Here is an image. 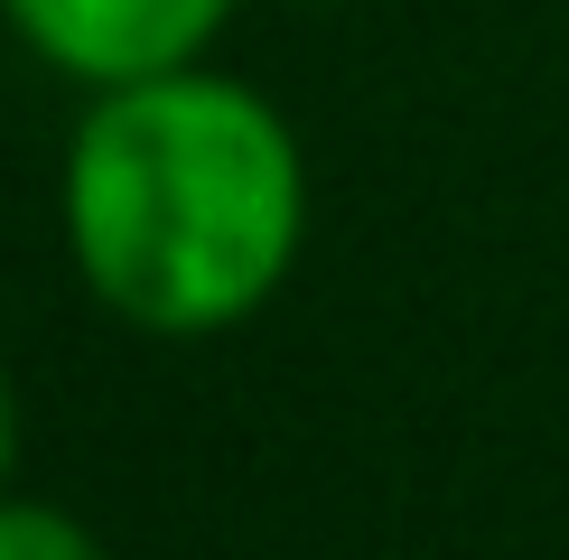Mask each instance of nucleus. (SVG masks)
<instances>
[{
    "label": "nucleus",
    "mask_w": 569,
    "mask_h": 560,
    "mask_svg": "<svg viewBox=\"0 0 569 560\" xmlns=\"http://www.w3.org/2000/svg\"><path fill=\"white\" fill-rule=\"evenodd\" d=\"M299 233V131L233 76L178 66L103 84L66 140V252L140 337L243 327L290 280Z\"/></svg>",
    "instance_id": "f257e3e1"
},
{
    "label": "nucleus",
    "mask_w": 569,
    "mask_h": 560,
    "mask_svg": "<svg viewBox=\"0 0 569 560\" xmlns=\"http://www.w3.org/2000/svg\"><path fill=\"white\" fill-rule=\"evenodd\" d=\"M10 29L29 38V57H47L76 84H140V76H178L224 38L233 0H0Z\"/></svg>",
    "instance_id": "f03ea898"
},
{
    "label": "nucleus",
    "mask_w": 569,
    "mask_h": 560,
    "mask_svg": "<svg viewBox=\"0 0 569 560\" xmlns=\"http://www.w3.org/2000/svg\"><path fill=\"white\" fill-rule=\"evenodd\" d=\"M0 560H112L66 504H19L0 496Z\"/></svg>",
    "instance_id": "7ed1b4c3"
},
{
    "label": "nucleus",
    "mask_w": 569,
    "mask_h": 560,
    "mask_svg": "<svg viewBox=\"0 0 569 560\" xmlns=\"http://www.w3.org/2000/svg\"><path fill=\"white\" fill-rule=\"evenodd\" d=\"M10 439H19V420H10V383H0V496H10Z\"/></svg>",
    "instance_id": "20e7f679"
}]
</instances>
